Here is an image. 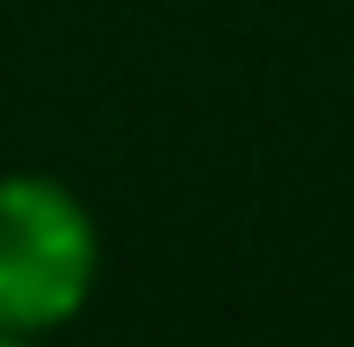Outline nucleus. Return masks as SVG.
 I'll return each instance as SVG.
<instances>
[{"label": "nucleus", "mask_w": 354, "mask_h": 347, "mask_svg": "<svg viewBox=\"0 0 354 347\" xmlns=\"http://www.w3.org/2000/svg\"><path fill=\"white\" fill-rule=\"evenodd\" d=\"M102 275L94 210L51 174H0V333H58Z\"/></svg>", "instance_id": "nucleus-1"}, {"label": "nucleus", "mask_w": 354, "mask_h": 347, "mask_svg": "<svg viewBox=\"0 0 354 347\" xmlns=\"http://www.w3.org/2000/svg\"><path fill=\"white\" fill-rule=\"evenodd\" d=\"M0 347H29V340H22V333H0Z\"/></svg>", "instance_id": "nucleus-2"}]
</instances>
